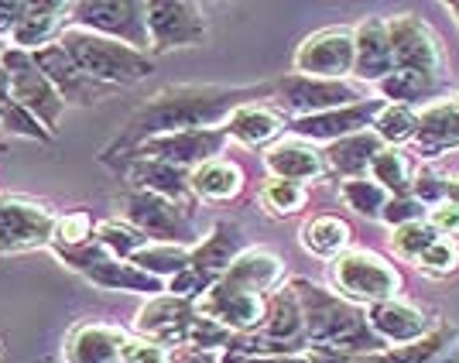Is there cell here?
Instances as JSON below:
<instances>
[{"label":"cell","mask_w":459,"mask_h":363,"mask_svg":"<svg viewBox=\"0 0 459 363\" xmlns=\"http://www.w3.org/2000/svg\"><path fill=\"white\" fill-rule=\"evenodd\" d=\"M302 312H306V343L323 353H346V357H367L377 353L381 340L367 325L360 306L340 298L336 291H325L323 285H312L306 278L291 281Z\"/></svg>","instance_id":"7a4b0ae2"},{"label":"cell","mask_w":459,"mask_h":363,"mask_svg":"<svg viewBox=\"0 0 459 363\" xmlns=\"http://www.w3.org/2000/svg\"><path fill=\"white\" fill-rule=\"evenodd\" d=\"M223 363H319L312 353H295V357H244V353H227Z\"/></svg>","instance_id":"c3c4849f"},{"label":"cell","mask_w":459,"mask_h":363,"mask_svg":"<svg viewBox=\"0 0 459 363\" xmlns=\"http://www.w3.org/2000/svg\"><path fill=\"white\" fill-rule=\"evenodd\" d=\"M86 240H93V220H90L86 212L58 216L52 247H79V244H86Z\"/></svg>","instance_id":"b9f144b4"},{"label":"cell","mask_w":459,"mask_h":363,"mask_svg":"<svg viewBox=\"0 0 459 363\" xmlns=\"http://www.w3.org/2000/svg\"><path fill=\"white\" fill-rule=\"evenodd\" d=\"M223 281L254 291V295H274L285 281V261L268 247H247L223 274Z\"/></svg>","instance_id":"cb8c5ba5"},{"label":"cell","mask_w":459,"mask_h":363,"mask_svg":"<svg viewBox=\"0 0 459 363\" xmlns=\"http://www.w3.org/2000/svg\"><path fill=\"white\" fill-rule=\"evenodd\" d=\"M195 312L212 319L216 325L230 329L233 336H240V333L261 329L264 315H268V298L254 295V291H244V288L230 285V281L220 278L206 295L195 298Z\"/></svg>","instance_id":"9a60e30c"},{"label":"cell","mask_w":459,"mask_h":363,"mask_svg":"<svg viewBox=\"0 0 459 363\" xmlns=\"http://www.w3.org/2000/svg\"><path fill=\"white\" fill-rule=\"evenodd\" d=\"M288 127V120L281 110L264 107V103H244L240 110H233L230 120L223 124L230 141H240L247 148H271L281 131Z\"/></svg>","instance_id":"484cf974"},{"label":"cell","mask_w":459,"mask_h":363,"mask_svg":"<svg viewBox=\"0 0 459 363\" xmlns=\"http://www.w3.org/2000/svg\"><path fill=\"white\" fill-rule=\"evenodd\" d=\"M353 45H357V62H353V76L367 82H381L394 73V52L387 39V21L364 18L353 28Z\"/></svg>","instance_id":"603a6c76"},{"label":"cell","mask_w":459,"mask_h":363,"mask_svg":"<svg viewBox=\"0 0 459 363\" xmlns=\"http://www.w3.org/2000/svg\"><path fill=\"white\" fill-rule=\"evenodd\" d=\"M52 254H56L65 268H73V271H79L82 278H90L96 288L141 291V295H152V298H158L161 291H169L165 281H158L152 274L137 271L134 264H127V261H117L114 254L96 240V233H93V240H86V244H79V247H52Z\"/></svg>","instance_id":"8992f818"},{"label":"cell","mask_w":459,"mask_h":363,"mask_svg":"<svg viewBox=\"0 0 459 363\" xmlns=\"http://www.w3.org/2000/svg\"><path fill=\"white\" fill-rule=\"evenodd\" d=\"M436 237H439V233L429 227L425 220H419V223H404V227L391 229V250H394L402 261H419L421 254H425V247H429Z\"/></svg>","instance_id":"ab89813d"},{"label":"cell","mask_w":459,"mask_h":363,"mask_svg":"<svg viewBox=\"0 0 459 363\" xmlns=\"http://www.w3.org/2000/svg\"><path fill=\"white\" fill-rule=\"evenodd\" d=\"M73 28L124 41L144 56L152 52L148 4H137V0H82V4H73Z\"/></svg>","instance_id":"52a82bcc"},{"label":"cell","mask_w":459,"mask_h":363,"mask_svg":"<svg viewBox=\"0 0 459 363\" xmlns=\"http://www.w3.org/2000/svg\"><path fill=\"white\" fill-rule=\"evenodd\" d=\"M299 237H302V247H306L308 254H316V257H323V261H336L340 254L350 250V240H353L350 223L340 220V216H316V220H306Z\"/></svg>","instance_id":"4dcf8cb0"},{"label":"cell","mask_w":459,"mask_h":363,"mask_svg":"<svg viewBox=\"0 0 459 363\" xmlns=\"http://www.w3.org/2000/svg\"><path fill=\"white\" fill-rule=\"evenodd\" d=\"M381 110L384 99H364V103H353V107H343V110H329V114L295 117V120H288V131L308 141V144H333V141H343L350 134L370 131Z\"/></svg>","instance_id":"2e32d148"},{"label":"cell","mask_w":459,"mask_h":363,"mask_svg":"<svg viewBox=\"0 0 459 363\" xmlns=\"http://www.w3.org/2000/svg\"><path fill=\"white\" fill-rule=\"evenodd\" d=\"M0 65L11 79V93L18 99L28 114L39 120L48 134L58 131V120H62V110H65V99L56 93V86L39 73L35 58L28 52H18V48H4L0 52Z\"/></svg>","instance_id":"30bf717a"},{"label":"cell","mask_w":459,"mask_h":363,"mask_svg":"<svg viewBox=\"0 0 459 363\" xmlns=\"http://www.w3.org/2000/svg\"><path fill=\"white\" fill-rule=\"evenodd\" d=\"M58 216L28 195L0 192V254H28L52 247Z\"/></svg>","instance_id":"9c48e42d"},{"label":"cell","mask_w":459,"mask_h":363,"mask_svg":"<svg viewBox=\"0 0 459 363\" xmlns=\"http://www.w3.org/2000/svg\"><path fill=\"white\" fill-rule=\"evenodd\" d=\"M264 169L271 178H288V182H316L325 175V158L316 144H308L302 137H288L274 141L264 151Z\"/></svg>","instance_id":"7402d4cb"},{"label":"cell","mask_w":459,"mask_h":363,"mask_svg":"<svg viewBox=\"0 0 459 363\" xmlns=\"http://www.w3.org/2000/svg\"><path fill=\"white\" fill-rule=\"evenodd\" d=\"M384 148H387V144H384L374 131H360V134H350V137H343V141H333L323 151L325 172L343 175L346 182H350V178H364V175L370 172V165H374V158H377Z\"/></svg>","instance_id":"83f0119b"},{"label":"cell","mask_w":459,"mask_h":363,"mask_svg":"<svg viewBox=\"0 0 459 363\" xmlns=\"http://www.w3.org/2000/svg\"><path fill=\"white\" fill-rule=\"evenodd\" d=\"M65 28H73V4H62V0H39V4H28V14L18 24V31L11 35V48L18 52H39L56 45Z\"/></svg>","instance_id":"ffe728a7"},{"label":"cell","mask_w":459,"mask_h":363,"mask_svg":"<svg viewBox=\"0 0 459 363\" xmlns=\"http://www.w3.org/2000/svg\"><path fill=\"white\" fill-rule=\"evenodd\" d=\"M415 264H419L425 274H432V278H449V274L459 268V244L449 240V237H436Z\"/></svg>","instance_id":"60d3db41"},{"label":"cell","mask_w":459,"mask_h":363,"mask_svg":"<svg viewBox=\"0 0 459 363\" xmlns=\"http://www.w3.org/2000/svg\"><path fill=\"white\" fill-rule=\"evenodd\" d=\"M278 93H281V107L291 110L295 117H316L329 114V110H343V107H353V103H364V96L357 93L353 86L340 82V79L288 76L278 86Z\"/></svg>","instance_id":"e0dca14e"},{"label":"cell","mask_w":459,"mask_h":363,"mask_svg":"<svg viewBox=\"0 0 459 363\" xmlns=\"http://www.w3.org/2000/svg\"><path fill=\"white\" fill-rule=\"evenodd\" d=\"M367 325L374 329V336L381 343H394V346L419 343L421 336H429L425 312L419 306H411V302H402V298H387V302L370 306Z\"/></svg>","instance_id":"44dd1931"},{"label":"cell","mask_w":459,"mask_h":363,"mask_svg":"<svg viewBox=\"0 0 459 363\" xmlns=\"http://www.w3.org/2000/svg\"><path fill=\"white\" fill-rule=\"evenodd\" d=\"M148 35H152V52H169V48H189L203 45L210 35V21L199 4L189 0H154L148 4Z\"/></svg>","instance_id":"4fadbf2b"},{"label":"cell","mask_w":459,"mask_h":363,"mask_svg":"<svg viewBox=\"0 0 459 363\" xmlns=\"http://www.w3.org/2000/svg\"><path fill=\"white\" fill-rule=\"evenodd\" d=\"M387 39L394 52V69L404 73H421V76L439 82L446 76V52H442L439 35L415 14H398L387 21Z\"/></svg>","instance_id":"8fae6325"},{"label":"cell","mask_w":459,"mask_h":363,"mask_svg":"<svg viewBox=\"0 0 459 363\" xmlns=\"http://www.w3.org/2000/svg\"><path fill=\"white\" fill-rule=\"evenodd\" d=\"M134 329L141 340H152L169 350H199L210 353L216 346H230L233 333L216 325L212 319L195 312V302L175 298V295H158L137 312Z\"/></svg>","instance_id":"3957f363"},{"label":"cell","mask_w":459,"mask_h":363,"mask_svg":"<svg viewBox=\"0 0 459 363\" xmlns=\"http://www.w3.org/2000/svg\"><path fill=\"white\" fill-rule=\"evenodd\" d=\"M58 45L73 56L79 69L86 76L100 82V86H134L141 79L152 76V58L144 52H137L131 45L114 39H103V35H93V31H82V28H65V35L58 39Z\"/></svg>","instance_id":"277c9868"},{"label":"cell","mask_w":459,"mask_h":363,"mask_svg":"<svg viewBox=\"0 0 459 363\" xmlns=\"http://www.w3.org/2000/svg\"><path fill=\"white\" fill-rule=\"evenodd\" d=\"M340 195H343V203L350 206L353 212H360V216H367V220H381L384 206H387V192L374 182V178H350V182H343L340 186Z\"/></svg>","instance_id":"74e56055"},{"label":"cell","mask_w":459,"mask_h":363,"mask_svg":"<svg viewBox=\"0 0 459 363\" xmlns=\"http://www.w3.org/2000/svg\"><path fill=\"white\" fill-rule=\"evenodd\" d=\"M261 203L271 216H291L308 203V189L302 182H288V178H268L261 186Z\"/></svg>","instance_id":"f35d334b"},{"label":"cell","mask_w":459,"mask_h":363,"mask_svg":"<svg viewBox=\"0 0 459 363\" xmlns=\"http://www.w3.org/2000/svg\"><path fill=\"white\" fill-rule=\"evenodd\" d=\"M353 62H357V45H353V28H323L316 35H308L299 52L291 58L295 76L308 79H340L353 76Z\"/></svg>","instance_id":"7c38bea8"},{"label":"cell","mask_w":459,"mask_h":363,"mask_svg":"<svg viewBox=\"0 0 459 363\" xmlns=\"http://www.w3.org/2000/svg\"><path fill=\"white\" fill-rule=\"evenodd\" d=\"M127 182H131V189L154 192V195L182 203V206L192 195L189 169H178V165H169V161H152V158H134L131 169H127Z\"/></svg>","instance_id":"f1b7e54d"},{"label":"cell","mask_w":459,"mask_h":363,"mask_svg":"<svg viewBox=\"0 0 459 363\" xmlns=\"http://www.w3.org/2000/svg\"><path fill=\"white\" fill-rule=\"evenodd\" d=\"M415 161L408 158V151L402 148H384L374 165H370V178L381 186L387 195H411V186H415Z\"/></svg>","instance_id":"1f68e13d"},{"label":"cell","mask_w":459,"mask_h":363,"mask_svg":"<svg viewBox=\"0 0 459 363\" xmlns=\"http://www.w3.org/2000/svg\"><path fill=\"white\" fill-rule=\"evenodd\" d=\"M127 340H131V336H127L120 325L82 323L65 336L62 360L65 363H124Z\"/></svg>","instance_id":"d6986e66"},{"label":"cell","mask_w":459,"mask_h":363,"mask_svg":"<svg viewBox=\"0 0 459 363\" xmlns=\"http://www.w3.org/2000/svg\"><path fill=\"white\" fill-rule=\"evenodd\" d=\"M425 216H429V210H425V203L415 199V195H391L381 212V220L384 223H391V227L419 223V220H425Z\"/></svg>","instance_id":"7bdbcfd3"},{"label":"cell","mask_w":459,"mask_h":363,"mask_svg":"<svg viewBox=\"0 0 459 363\" xmlns=\"http://www.w3.org/2000/svg\"><path fill=\"white\" fill-rule=\"evenodd\" d=\"M415 144L421 158H439L446 148H459V93L421 110Z\"/></svg>","instance_id":"4316f807"},{"label":"cell","mask_w":459,"mask_h":363,"mask_svg":"<svg viewBox=\"0 0 459 363\" xmlns=\"http://www.w3.org/2000/svg\"><path fill=\"white\" fill-rule=\"evenodd\" d=\"M442 203H456L459 206V172L446 175V199H442Z\"/></svg>","instance_id":"681fc988"},{"label":"cell","mask_w":459,"mask_h":363,"mask_svg":"<svg viewBox=\"0 0 459 363\" xmlns=\"http://www.w3.org/2000/svg\"><path fill=\"white\" fill-rule=\"evenodd\" d=\"M0 357H4V340H0Z\"/></svg>","instance_id":"f5cc1de1"},{"label":"cell","mask_w":459,"mask_h":363,"mask_svg":"<svg viewBox=\"0 0 459 363\" xmlns=\"http://www.w3.org/2000/svg\"><path fill=\"white\" fill-rule=\"evenodd\" d=\"M340 363H387V360L377 357V353H367V357H343Z\"/></svg>","instance_id":"f907efd6"},{"label":"cell","mask_w":459,"mask_h":363,"mask_svg":"<svg viewBox=\"0 0 459 363\" xmlns=\"http://www.w3.org/2000/svg\"><path fill=\"white\" fill-rule=\"evenodd\" d=\"M230 137L223 127H210V131H178V134H158L141 141L134 148V158H152V161H169L178 169H199L206 161H216Z\"/></svg>","instance_id":"5bb4252c"},{"label":"cell","mask_w":459,"mask_h":363,"mask_svg":"<svg viewBox=\"0 0 459 363\" xmlns=\"http://www.w3.org/2000/svg\"><path fill=\"white\" fill-rule=\"evenodd\" d=\"M425 223L436 229L439 237H459V206L456 203H436V206H429V216H425Z\"/></svg>","instance_id":"bcb514c9"},{"label":"cell","mask_w":459,"mask_h":363,"mask_svg":"<svg viewBox=\"0 0 459 363\" xmlns=\"http://www.w3.org/2000/svg\"><path fill=\"white\" fill-rule=\"evenodd\" d=\"M189 189L192 195H199L206 203H230L244 189V169L237 161H230V158L206 161V165L189 172Z\"/></svg>","instance_id":"f546056e"},{"label":"cell","mask_w":459,"mask_h":363,"mask_svg":"<svg viewBox=\"0 0 459 363\" xmlns=\"http://www.w3.org/2000/svg\"><path fill=\"white\" fill-rule=\"evenodd\" d=\"M370 131L381 137L387 148H398L404 141H415V134H419V114L411 107H402V103H384V110L377 114Z\"/></svg>","instance_id":"d590c367"},{"label":"cell","mask_w":459,"mask_h":363,"mask_svg":"<svg viewBox=\"0 0 459 363\" xmlns=\"http://www.w3.org/2000/svg\"><path fill=\"white\" fill-rule=\"evenodd\" d=\"M329 278L336 285V295L353 306H377L387 298H398L402 291V271L374 250L340 254L336 261H329Z\"/></svg>","instance_id":"5b68a950"},{"label":"cell","mask_w":459,"mask_h":363,"mask_svg":"<svg viewBox=\"0 0 459 363\" xmlns=\"http://www.w3.org/2000/svg\"><path fill=\"white\" fill-rule=\"evenodd\" d=\"M439 346H442V333H432V336H421L419 343L398 346V350L384 353V360L387 363H425L439 353Z\"/></svg>","instance_id":"ee69618b"},{"label":"cell","mask_w":459,"mask_h":363,"mask_svg":"<svg viewBox=\"0 0 459 363\" xmlns=\"http://www.w3.org/2000/svg\"><path fill=\"white\" fill-rule=\"evenodd\" d=\"M4 48H7V45H4V41H0V52H4Z\"/></svg>","instance_id":"db71d44e"},{"label":"cell","mask_w":459,"mask_h":363,"mask_svg":"<svg viewBox=\"0 0 459 363\" xmlns=\"http://www.w3.org/2000/svg\"><path fill=\"white\" fill-rule=\"evenodd\" d=\"M124 220L134 229H141L154 244H178V247H195V227H192L189 206L161 199L154 192L131 189L124 195Z\"/></svg>","instance_id":"ba28073f"},{"label":"cell","mask_w":459,"mask_h":363,"mask_svg":"<svg viewBox=\"0 0 459 363\" xmlns=\"http://www.w3.org/2000/svg\"><path fill=\"white\" fill-rule=\"evenodd\" d=\"M35 58V65H39V73L52 86H56V93L65 99V107L69 103H76V107H90L96 99H103V96L110 93V86H100L93 79L86 76L82 69H79L73 56L62 48V45H48V48H39V52H31Z\"/></svg>","instance_id":"ac0fdd59"},{"label":"cell","mask_w":459,"mask_h":363,"mask_svg":"<svg viewBox=\"0 0 459 363\" xmlns=\"http://www.w3.org/2000/svg\"><path fill=\"white\" fill-rule=\"evenodd\" d=\"M24 14H28V0H0V41H11Z\"/></svg>","instance_id":"7dc6e473"},{"label":"cell","mask_w":459,"mask_h":363,"mask_svg":"<svg viewBox=\"0 0 459 363\" xmlns=\"http://www.w3.org/2000/svg\"><path fill=\"white\" fill-rule=\"evenodd\" d=\"M96 240L110 250L117 261H131L141 247L154 244V240H148L141 229L131 227L127 220H103V223L96 227Z\"/></svg>","instance_id":"8d00e7d4"},{"label":"cell","mask_w":459,"mask_h":363,"mask_svg":"<svg viewBox=\"0 0 459 363\" xmlns=\"http://www.w3.org/2000/svg\"><path fill=\"white\" fill-rule=\"evenodd\" d=\"M244 250H247V244H244L240 227H233V223H216V227L210 229V237H203V244H195V247L189 250V268L212 278V281H220L230 271V264H233Z\"/></svg>","instance_id":"d4e9b609"},{"label":"cell","mask_w":459,"mask_h":363,"mask_svg":"<svg viewBox=\"0 0 459 363\" xmlns=\"http://www.w3.org/2000/svg\"><path fill=\"white\" fill-rule=\"evenodd\" d=\"M124 363H175V350L152 343V340H141V336H131L127 350H124Z\"/></svg>","instance_id":"f6af8a7d"},{"label":"cell","mask_w":459,"mask_h":363,"mask_svg":"<svg viewBox=\"0 0 459 363\" xmlns=\"http://www.w3.org/2000/svg\"><path fill=\"white\" fill-rule=\"evenodd\" d=\"M377 93L381 99H391V103H402V107H411V103H421V99H432L439 93V82L421 73H404V69H394L387 79L377 82Z\"/></svg>","instance_id":"e575fe53"},{"label":"cell","mask_w":459,"mask_h":363,"mask_svg":"<svg viewBox=\"0 0 459 363\" xmlns=\"http://www.w3.org/2000/svg\"><path fill=\"white\" fill-rule=\"evenodd\" d=\"M453 14H456V21H459V4H453Z\"/></svg>","instance_id":"816d5d0a"},{"label":"cell","mask_w":459,"mask_h":363,"mask_svg":"<svg viewBox=\"0 0 459 363\" xmlns=\"http://www.w3.org/2000/svg\"><path fill=\"white\" fill-rule=\"evenodd\" d=\"M127 264H134L137 271H144V274H152L158 281H172L175 274H182V271L189 268V247H178V244H148V247H141L127 261Z\"/></svg>","instance_id":"d6a6232c"},{"label":"cell","mask_w":459,"mask_h":363,"mask_svg":"<svg viewBox=\"0 0 459 363\" xmlns=\"http://www.w3.org/2000/svg\"><path fill=\"white\" fill-rule=\"evenodd\" d=\"M264 93H271L268 86H261V90H227V86H178V90H165V93L148 99L131 117L127 134L120 137V144L137 148L141 141L158 134L223 127L230 114L244 107V99Z\"/></svg>","instance_id":"6da1fadb"},{"label":"cell","mask_w":459,"mask_h":363,"mask_svg":"<svg viewBox=\"0 0 459 363\" xmlns=\"http://www.w3.org/2000/svg\"><path fill=\"white\" fill-rule=\"evenodd\" d=\"M0 131L18 134V137H31V141H48V137H52L39 120L14 99V93H11V79H7V73H4V65H0Z\"/></svg>","instance_id":"836d02e7"}]
</instances>
